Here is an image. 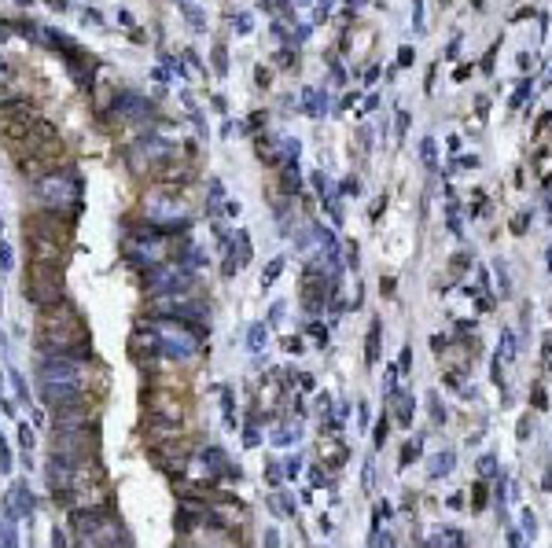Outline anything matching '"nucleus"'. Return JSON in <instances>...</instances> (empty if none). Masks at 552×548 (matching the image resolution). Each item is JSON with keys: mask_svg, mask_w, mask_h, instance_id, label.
<instances>
[{"mask_svg": "<svg viewBox=\"0 0 552 548\" xmlns=\"http://www.w3.org/2000/svg\"><path fill=\"white\" fill-rule=\"evenodd\" d=\"M372 482H376V467L365 464V489H372Z\"/></svg>", "mask_w": 552, "mask_h": 548, "instance_id": "obj_27", "label": "nucleus"}, {"mask_svg": "<svg viewBox=\"0 0 552 548\" xmlns=\"http://www.w3.org/2000/svg\"><path fill=\"white\" fill-rule=\"evenodd\" d=\"M534 408L541 412V408H549V394H545V386L534 383Z\"/></svg>", "mask_w": 552, "mask_h": 548, "instance_id": "obj_20", "label": "nucleus"}, {"mask_svg": "<svg viewBox=\"0 0 552 548\" xmlns=\"http://www.w3.org/2000/svg\"><path fill=\"white\" fill-rule=\"evenodd\" d=\"M456 56H460V37H453L449 48H445V59H456Z\"/></svg>", "mask_w": 552, "mask_h": 548, "instance_id": "obj_24", "label": "nucleus"}, {"mask_svg": "<svg viewBox=\"0 0 552 548\" xmlns=\"http://www.w3.org/2000/svg\"><path fill=\"white\" fill-rule=\"evenodd\" d=\"M549 268H552V246H549Z\"/></svg>", "mask_w": 552, "mask_h": 548, "instance_id": "obj_32", "label": "nucleus"}, {"mask_svg": "<svg viewBox=\"0 0 552 548\" xmlns=\"http://www.w3.org/2000/svg\"><path fill=\"white\" fill-rule=\"evenodd\" d=\"M431 416H434V423H445V408L438 405V394H431Z\"/></svg>", "mask_w": 552, "mask_h": 548, "instance_id": "obj_21", "label": "nucleus"}, {"mask_svg": "<svg viewBox=\"0 0 552 548\" xmlns=\"http://www.w3.org/2000/svg\"><path fill=\"white\" fill-rule=\"evenodd\" d=\"M30 246H34V257H37V262L56 265V268L67 265V246H63V243L45 240V235H30Z\"/></svg>", "mask_w": 552, "mask_h": 548, "instance_id": "obj_5", "label": "nucleus"}, {"mask_svg": "<svg viewBox=\"0 0 552 548\" xmlns=\"http://www.w3.org/2000/svg\"><path fill=\"white\" fill-rule=\"evenodd\" d=\"M26 298L34 306H56V302H63V268H56V265H45V262H30V268H26Z\"/></svg>", "mask_w": 552, "mask_h": 548, "instance_id": "obj_2", "label": "nucleus"}, {"mask_svg": "<svg viewBox=\"0 0 552 548\" xmlns=\"http://www.w3.org/2000/svg\"><path fill=\"white\" fill-rule=\"evenodd\" d=\"M180 416H184V405H180L177 397H169V394H158V397H151V420L177 423Z\"/></svg>", "mask_w": 552, "mask_h": 548, "instance_id": "obj_6", "label": "nucleus"}, {"mask_svg": "<svg viewBox=\"0 0 552 548\" xmlns=\"http://www.w3.org/2000/svg\"><path fill=\"white\" fill-rule=\"evenodd\" d=\"M394 405H398V423H401V427H412V397L398 394Z\"/></svg>", "mask_w": 552, "mask_h": 548, "instance_id": "obj_9", "label": "nucleus"}, {"mask_svg": "<svg viewBox=\"0 0 552 548\" xmlns=\"http://www.w3.org/2000/svg\"><path fill=\"white\" fill-rule=\"evenodd\" d=\"M405 129H409V114L401 111V114H398V136H405Z\"/></svg>", "mask_w": 552, "mask_h": 548, "instance_id": "obj_28", "label": "nucleus"}, {"mask_svg": "<svg viewBox=\"0 0 552 548\" xmlns=\"http://www.w3.org/2000/svg\"><path fill=\"white\" fill-rule=\"evenodd\" d=\"M12 100H15V89H12L8 81H0V107H4V103H12Z\"/></svg>", "mask_w": 552, "mask_h": 548, "instance_id": "obj_23", "label": "nucleus"}, {"mask_svg": "<svg viewBox=\"0 0 552 548\" xmlns=\"http://www.w3.org/2000/svg\"><path fill=\"white\" fill-rule=\"evenodd\" d=\"M453 464H456V453H453V449H442V453L431 460V478L449 475V471H453Z\"/></svg>", "mask_w": 552, "mask_h": 548, "instance_id": "obj_7", "label": "nucleus"}, {"mask_svg": "<svg viewBox=\"0 0 552 548\" xmlns=\"http://www.w3.org/2000/svg\"><path fill=\"white\" fill-rule=\"evenodd\" d=\"M516 353H519V346H516V335L505 328V331H501V353H497V357H501V361H512Z\"/></svg>", "mask_w": 552, "mask_h": 548, "instance_id": "obj_11", "label": "nucleus"}, {"mask_svg": "<svg viewBox=\"0 0 552 548\" xmlns=\"http://www.w3.org/2000/svg\"><path fill=\"white\" fill-rule=\"evenodd\" d=\"M530 92H534V85H530V78H523V81H519V89L512 92V100H508V107H512V111H519V107H523V100H527Z\"/></svg>", "mask_w": 552, "mask_h": 548, "instance_id": "obj_12", "label": "nucleus"}, {"mask_svg": "<svg viewBox=\"0 0 552 548\" xmlns=\"http://www.w3.org/2000/svg\"><path fill=\"white\" fill-rule=\"evenodd\" d=\"M383 442H387V420L376 427V445H383Z\"/></svg>", "mask_w": 552, "mask_h": 548, "instance_id": "obj_29", "label": "nucleus"}, {"mask_svg": "<svg viewBox=\"0 0 552 548\" xmlns=\"http://www.w3.org/2000/svg\"><path fill=\"white\" fill-rule=\"evenodd\" d=\"M41 196H45V202L52 210L59 207H74V180L70 177H41Z\"/></svg>", "mask_w": 552, "mask_h": 548, "instance_id": "obj_4", "label": "nucleus"}, {"mask_svg": "<svg viewBox=\"0 0 552 548\" xmlns=\"http://www.w3.org/2000/svg\"><path fill=\"white\" fill-rule=\"evenodd\" d=\"M365 361L368 364H376L379 361V320H372V324H368V342H365Z\"/></svg>", "mask_w": 552, "mask_h": 548, "instance_id": "obj_8", "label": "nucleus"}, {"mask_svg": "<svg viewBox=\"0 0 552 548\" xmlns=\"http://www.w3.org/2000/svg\"><path fill=\"white\" fill-rule=\"evenodd\" d=\"M420 449H423V434H416L412 442H405V449H401V467H409L412 460L420 456Z\"/></svg>", "mask_w": 552, "mask_h": 548, "instance_id": "obj_10", "label": "nucleus"}, {"mask_svg": "<svg viewBox=\"0 0 552 548\" xmlns=\"http://www.w3.org/2000/svg\"><path fill=\"white\" fill-rule=\"evenodd\" d=\"M519 523H523V530H527V537H534L538 534V519H534V512H523V515H519Z\"/></svg>", "mask_w": 552, "mask_h": 548, "instance_id": "obj_19", "label": "nucleus"}, {"mask_svg": "<svg viewBox=\"0 0 552 548\" xmlns=\"http://www.w3.org/2000/svg\"><path fill=\"white\" fill-rule=\"evenodd\" d=\"M262 339H265V331L254 328V331H251V350H262Z\"/></svg>", "mask_w": 552, "mask_h": 548, "instance_id": "obj_25", "label": "nucleus"}, {"mask_svg": "<svg viewBox=\"0 0 552 548\" xmlns=\"http://www.w3.org/2000/svg\"><path fill=\"white\" fill-rule=\"evenodd\" d=\"M486 508V486L482 482H475L471 486V512H482Z\"/></svg>", "mask_w": 552, "mask_h": 548, "instance_id": "obj_15", "label": "nucleus"}, {"mask_svg": "<svg viewBox=\"0 0 552 548\" xmlns=\"http://www.w3.org/2000/svg\"><path fill=\"white\" fill-rule=\"evenodd\" d=\"M431 545H464V534H456V530H449V534H434Z\"/></svg>", "mask_w": 552, "mask_h": 548, "instance_id": "obj_16", "label": "nucleus"}, {"mask_svg": "<svg viewBox=\"0 0 552 548\" xmlns=\"http://www.w3.org/2000/svg\"><path fill=\"white\" fill-rule=\"evenodd\" d=\"M420 155H423V166H427V169H438V158H434V140H431V136L420 144Z\"/></svg>", "mask_w": 552, "mask_h": 548, "instance_id": "obj_13", "label": "nucleus"}, {"mask_svg": "<svg viewBox=\"0 0 552 548\" xmlns=\"http://www.w3.org/2000/svg\"><path fill=\"white\" fill-rule=\"evenodd\" d=\"M490 309H493V298L479 291V313H490Z\"/></svg>", "mask_w": 552, "mask_h": 548, "instance_id": "obj_26", "label": "nucleus"}, {"mask_svg": "<svg viewBox=\"0 0 552 548\" xmlns=\"http://www.w3.org/2000/svg\"><path fill=\"white\" fill-rule=\"evenodd\" d=\"M431 346H434V353H442V350H445V339H442V335H434V339H431Z\"/></svg>", "mask_w": 552, "mask_h": 548, "instance_id": "obj_31", "label": "nucleus"}, {"mask_svg": "<svg viewBox=\"0 0 552 548\" xmlns=\"http://www.w3.org/2000/svg\"><path fill=\"white\" fill-rule=\"evenodd\" d=\"M527 224H530V210H519L516 218H512V232H516V235H523V232H527Z\"/></svg>", "mask_w": 552, "mask_h": 548, "instance_id": "obj_18", "label": "nucleus"}, {"mask_svg": "<svg viewBox=\"0 0 552 548\" xmlns=\"http://www.w3.org/2000/svg\"><path fill=\"white\" fill-rule=\"evenodd\" d=\"M37 335H41V346H48V350H56V353H70V350H81L85 346V324H81V317H78V309H70V306H45V317H41V324H37Z\"/></svg>", "mask_w": 552, "mask_h": 548, "instance_id": "obj_1", "label": "nucleus"}, {"mask_svg": "<svg viewBox=\"0 0 552 548\" xmlns=\"http://www.w3.org/2000/svg\"><path fill=\"white\" fill-rule=\"evenodd\" d=\"M479 475H482V478H493V475H497V456L486 453V456L479 460Z\"/></svg>", "mask_w": 552, "mask_h": 548, "instance_id": "obj_17", "label": "nucleus"}, {"mask_svg": "<svg viewBox=\"0 0 552 548\" xmlns=\"http://www.w3.org/2000/svg\"><path fill=\"white\" fill-rule=\"evenodd\" d=\"M530 431H534V423H530V420H519V438H530Z\"/></svg>", "mask_w": 552, "mask_h": 548, "instance_id": "obj_30", "label": "nucleus"}, {"mask_svg": "<svg viewBox=\"0 0 552 548\" xmlns=\"http://www.w3.org/2000/svg\"><path fill=\"white\" fill-rule=\"evenodd\" d=\"M409 368H412V346L401 350V361H398V372H405V375H409Z\"/></svg>", "mask_w": 552, "mask_h": 548, "instance_id": "obj_22", "label": "nucleus"}, {"mask_svg": "<svg viewBox=\"0 0 552 548\" xmlns=\"http://www.w3.org/2000/svg\"><path fill=\"white\" fill-rule=\"evenodd\" d=\"M26 232L30 235H45V240H56L63 246H70V221L67 218H59L56 210H48V213H34V218H26Z\"/></svg>", "mask_w": 552, "mask_h": 548, "instance_id": "obj_3", "label": "nucleus"}, {"mask_svg": "<svg viewBox=\"0 0 552 548\" xmlns=\"http://www.w3.org/2000/svg\"><path fill=\"white\" fill-rule=\"evenodd\" d=\"M493 273H497V284H501L497 291H501V298H508V295H512V287H508V268L501 262H493Z\"/></svg>", "mask_w": 552, "mask_h": 548, "instance_id": "obj_14", "label": "nucleus"}]
</instances>
